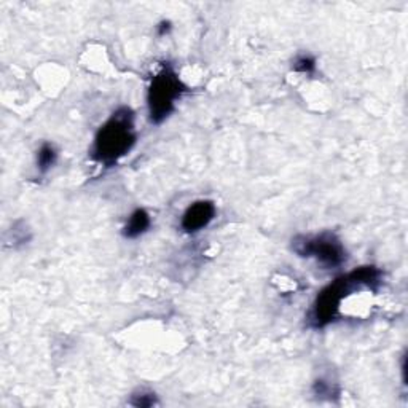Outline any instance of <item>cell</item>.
<instances>
[{
  "mask_svg": "<svg viewBox=\"0 0 408 408\" xmlns=\"http://www.w3.org/2000/svg\"><path fill=\"white\" fill-rule=\"evenodd\" d=\"M317 69V61L313 54L309 53H298L292 59V71L297 73H305V75H314Z\"/></svg>",
  "mask_w": 408,
  "mask_h": 408,
  "instance_id": "cell-11",
  "label": "cell"
},
{
  "mask_svg": "<svg viewBox=\"0 0 408 408\" xmlns=\"http://www.w3.org/2000/svg\"><path fill=\"white\" fill-rule=\"evenodd\" d=\"M189 92V87L182 82L179 73L169 62H164L161 69L152 77L147 88V109L153 124H161L171 117L175 104Z\"/></svg>",
  "mask_w": 408,
  "mask_h": 408,
  "instance_id": "cell-3",
  "label": "cell"
},
{
  "mask_svg": "<svg viewBox=\"0 0 408 408\" xmlns=\"http://www.w3.org/2000/svg\"><path fill=\"white\" fill-rule=\"evenodd\" d=\"M136 115L131 107L120 105L101 124L94 136L92 160L104 168H113L126 156L138 140L136 133Z\"/></svg>",
  "mask_w": 408,
  "mask_h": 408,
  "instance_id": "cell-2",
  "label": "cell"
},
{
  "mask_svg": "<svg viewBox=\"0 0 408 408\" xmlns=\"http://www.w3.org/2000/svg\"><path fill=\"white\" fill-rule=\"evenodd\" d=\"M291 249L302 258H314L324 270H337L347 263L348 252L342 240L332 231L316 235H297L292 238Z\"/></svg>",
  "mask_w": 408,
  "mask_h": 408,
  "instance_id": "cell-4",
  "label": "cell"
},
{
  "mask_svg": "<svg viewBox=\"0 0 408 408\" xmlns=\"http://www.w3.org/2000/svg\"><path fill=\"white\" fill-rule=\"evenodd\" d=\"M217 206L211 200H198L185 209L180 217V230L187 235L200 233L214 222Z\"/></svg>",
  "mask_w": 408,
  "mask_h": 408,
  "instance_id": "cell-5",
  "label": "cell"
},
{
  "mask_svg": "<svg viewBox=\"0 0 408 408\" xmlns=\"http://www.w3.org/2000/svg\"><path fill=\"white\" fill-rule=\"evenodd\" d=\"M152 226V217L150 214L145 211L144 207L134 209L129 215L126 224H124L122 235L126 238V240H136V238H140L145 235L147 231L150 230Z\"/></svg>",
  "mask_w": 408,
  "mask_h": 408,
  "instance_id": "cell-6",
  "label": "cell"
},
{
  "mask_svg": "<svg viewBox=\"0 0 408 408\" xmlns=\"http://www.w3.org/2000/svg\"><path fill=\"white\" fill-rule=\"evenodd\" d=\"M311 393L316 399L319 400H327V402H333L340 398V386L338 383L332 381L330 378L326 377H319L314 379L313 386H311Z\"/></svg>",
  "mask_w": 408,
  "mask_h": 408,
  "instance_id": "cell-7",
  "label": "cell"
},
{
  "mask_svg": "<svg viewBox=\"0 0 408 408\" xmlns=\"http://www.w3.org/2000/svg\"><path fill=\"white\" fill-rule=\"evenodd\" d=\"M128 404L136 407V408H150V407L158 405V395L150 389L139 388L131 394Z\"/></svg>",
  "mask_w": 408,
  "mask_h": 408,
  "instance_id": "cell-10",
  "label": "cell"
},
{
  "mask_svg": "<svg viewBox=\"0 0 408 408\" xmlns=\"http://www.w3.org/2000/svg\"><path fill=\"white\" fill-rule=\"evenodd\" d=\"M58 149H56L54 144L51 143H43L41 144L36 155V164H37V171L38 174H47L51 171V168L54 166L56 161H58Z\"/></svg>",
  "mask_w": 408,
  "mask_h": 408,
  "instance_id": "cell-8",
  "label": "cell"
},
{
  "mask_svg": "<svg viewBox=\"0 0 408 408\" xmlns=\"http://www.w3.org/2000/svg\"><path fill=\"white\" fill-rule=\"evenodd\" d=\"M383 284V271L375 265H364L354 268L347 275L338 276L317 293L313 305L306 314L309 328L319 330L333 324L338 319L342 303L351 293L359 289L378 292Z\"/></svg>",
  "mask_w": 408,
  "mask_h": 408,
  "instance_id": "cell-1",
  "label": "cell"
},
{
  "mask_svg": "<svg viewBox=\"0 0 408 408\" xmlns=\"http://www.w3.org/2000/svg\"><path fill=\"white\" fill-rule=\"evenodd\" d=\"M31 240H32V233H31L29 226H27L26 222H22V220L15 222L7 233V242L11 247L26 246Z\"/></svg>",
  "mask_w": 408,
  "mask_h": 408,
  "instance_id": "cell-9",
  "label": "cell"
},
{
  "mask_svg": "<svg viewBox=\"0 0 408 408\" xmlns=\"http://www.w3.org/2000/svg\"><path fill=\"white\" fill-rule=\"evenodd\" d=\"M171 29H173V22L169 21V20H163V21H160L156 24V34L160 37L168 36V34L171 32Z\"/></svg>",
  "mask_w": 408,
  "mask_h": 408,
  "instance_id": "cell-12",
  "label": "cell"
}]
</instances>
